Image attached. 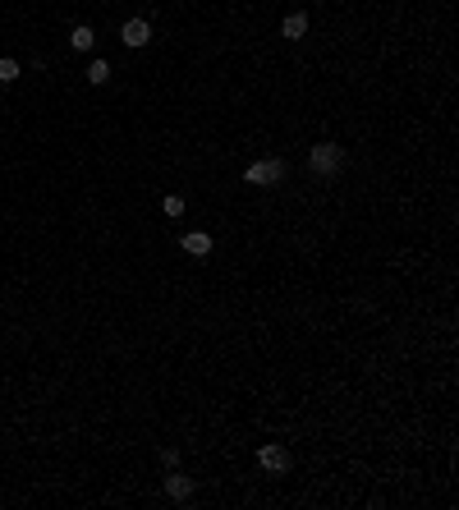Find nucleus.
<instances>
[{
  "instance_id": "obj_1",
  "label": "nucleus",
  "mask_w": 459,
  "mask_h": 510,
  "mask_svg": "<svg viewBox=\"0 0 459 510\" xmlns=\"http://www.w3.org/2000/svg\"><path fill=\"white\" fill-rule=\"evenodd\" d=\"M244 180L248 184H258V189H275L280 180H285V161L280 156H266V161H253V166L244 170Z\"/></svg>"
},
{
  "instance_id": "obj_6",
  "label": "nucleus",
  "mask_w": 459,
  "mask_h": 510,
  "mask_svg": "<svg viewBox=\"0 0 459 510\" xmlns=\"http://www.w3.org/2000/svg\"><path fill=\"white\" fill-rule=\"evenodd\" d=\"M184 253H193V258H207V253H212V234L188 230V234H184Z\"/></svg>"
},
{
  "instance_id": "obj_7",
  "label": "nucleus",
  "mask_w": 459,
  "mask_h": 510,
  "mask_svg": "<svg viewBox=\"0 0 459 510\" xmlns=\"http://www.w3.org/2000/svg\"><path fill=\"white\" fill-rule=\"evenodd\" d=\"M69 47H74V51H92V47H97V32H92L88 23H78V28L69 32Z\"/></svg>"
},
{
  "instance_id": "obj_10",
  "label": "nucleus",
  "mask_w": 459,
  "mask_h": 510,
  "mask_svg": "<svg viewBox=\"0 0 459 510\" xmlns=\"http://www.w3.org/2000/svg\"><path fill=\"white\" fill-rule=\"evenodd\" d=\"M18 74H23V69H18V60H10V56H5V60H0V83H14Z\"/></svg>"
},
{
  "instance_id": "obj_2",
  "label": "nucleus",
  "mask_w": 459,
  "mask_h": 510,
  "mask_svg": "<svg viewBox=\"0 0 459 510\" xmlns=\"http://www.w3.org/2000/svg\"><path fill=\"white\" fill-rule=\"evenodd\" d=\"M308 166L317 170V175H336V170L345 166V152H340L336 143H317V147L308 152Z\"/></svg>"
},
{
  "instance_id": "obj_3",
  "label": "nucleus",
  "mask_w": 459,
  "mask_h": 510,
  "mask_svg": "<svg viewBox=\"0 0 459 510\" xmlns=\"http://www.w3.org/2000/svg\"><path fill=\"white\" fill-rule=\"evenodd\" d=\"M258 464L266 469V474H285V469H290V450L271 441V446H262V450H258Z\"/></svg>"
},
{
  "instance_id": "obj_4",
  "label": "nucleus",
  "mask_w": 459,
  "mask_h": 510,
  "mask_svg": "<svg viewBox=\"0 0 459 510\" xmlns=\"http://www.w3.org/2000/svg\"><path fill=\"white\" fill-rule=\"evenodd\" d=\"M120 42L124 47H147V42H152V23H147V19H129L120 28Z\"/></svg>"
},
{
  "instance_id": "obj_12",
  "label": "nucleus",
  "mask_w": 459,
  "mask_h": 510,
  "mask_svg": "<svg viewBox=\"0 0 459 510\" xmlns=\"http://www.w3.org/2000/svg\"><path fill=\"white\" fill-rule=\"evenodd\" d=\"M161 464H166V469H179V450L166 446V450H161Z\"/></svg>"
},
{
  "instance_id": "obj_5",
  "label": "nucleus",
  "mask_w": 459,
  "mask_h": 510,
  "mask_svg": "<svg viewBox=\"0 0 459 510\" xmlns=\"http://www.w3.org/2000/svg\"><path fill=\"white\" fill-rule=\"evenodd\" d=\"M166 496H170V501H188V496H193V478H184L179 469H170V478H166Z\"/></svg>"
},
{
  "instance_id": "obj_8",
  "label": "nucleus",
  "mask_w": 459,
  "mask_h": 510,
  "mask_svg": "<svg viewBox=\"0 0 459 510\" xmlns=\"http://www.w3.org/2000/svg\"><path fill=\"white\" fill-rule=\"evenodd\" d=\"M280 32H285L290 42H299V37H303V32H308V14H285V23H280Z\"/></svg>"
},
{
  "instance_id": "obj_11",
  "label": "nucleus",
  "mask_w": 459,
  "mask_h": 510,
  "mask_svg": "<svg viewBox=\"0 0 459 510\" xmlns=\"http://www.w3.org/2000/svg\"><path fill=\"white\" fill-rule=\"evenodd\" d=\"M161 212H166V217H184V198H179V193H166Z\"/></svg>"
},
{
  "instance_id": "obj_9",
  "label": "nucleus",
  "mask_w": 459,
  "mask_h": 510,
  "mask_svg": "<svg viewBox=\"0 0 459 510\" xmlns=\"http://www.w3.org/2000/svg\"><path fill=\"white\" fill-rule=\"evenodd\" d=\"M106 78H110V64H106V60H92V64H88V83H97V88H101Z\"/></svg>"
}]
</instances>
